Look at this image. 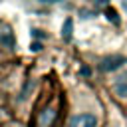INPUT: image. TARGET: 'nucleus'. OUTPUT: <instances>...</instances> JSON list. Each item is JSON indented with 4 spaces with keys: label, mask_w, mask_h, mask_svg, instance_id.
Returning <instances> with one entry per match:
<instances>
[{
    "label": "nucleus",
    "mask_w": 127,
    "mask_h": 127,
    "mask_svg": "<svg viewBox=\"0 0 127 127\" xmlns=\"http://www.w3.org/2000/svg\"><path fill=\"white\" fill-rule=\"evenodd\" d=\"M64 115V95L54 81V75L48 77V81L42 87V93L38 95V103L32 113V127H56L60 117Z\"/></svg>",
    "instance_id": "f257e3e1"
},
{
    "label": "nucleus",
    "mask_w": 127,
    "mask_h": 127,
    "mask_svg": "<svg viewBox=\"0 0 127 127\" xmlns=\"http://www.w3.org/2000/svg\"><path fill=\"white\" fill-rule=\"evenodd\" d=\"M16 46V36L12 32V26L8 22H0V50H14Z\"/></svg>",
    "instance_id": "f03ea898"
},
{
    "label": "nucleus",
    "mask_w": 127,
    "mask_h": 127,
    "mask_svg": "<svg viewBox=\"0 0 127 127\" xmlns=\"http://www.w3.org/2000/svg\"><path fill=\"white\" fill-rule=\"evenodd\" d=\"M69 127H99L95 113H77L69 119Z\"/></svg>",
    "instance_id": "7ed1b4c3"
},
{
    "label": "nucleus",
    "mask_w": 127,
    "mask_h": 127,
    "mask_svg": "<svg viewBox=\"0 0 127 127\" xmlns=\"http://www.w3.org/2000/svg\"><path fill=\"white\" fill-rule=\"evenodd\" d=\"M111 91L113 95L121 97V99H127V69L125 71H119L113 81H111Z\"/></svg>",
    "instance_id": "20e7f679"
},
{
    "label": "nucleus",
    "mask_w": 127,
    "mask_h": 127,
    "mask_svg": "<svg viewBox=\"0 0 127 127\" xmlns=\"http://www.w3.org/2000/svg\"><path fill=\"white\" fill-rule=\"evenodd\" d=\"M123 64H125V58L113 54V56H105V58L99 62V69H101V71H115V69H119Z\"/></svg>",
    "instance_id": "39448f33"
},
{
    "label": "nucleus",
    "mask_w": 127,
    "mask_h": 127,
    "mask_svg": "<svg viewBox=\"0 0 127 127\" xmlns=\"http://www.w3.org/2000/svg\"><path fill=\"white\" fill-rule=\"evenodd\" d=\"M71 30H73V20H71V18H65L64 28H62V36H64V40H65V42H69V40H71Z\"/></svg>",
    "instance_id": "423d86ee"
},
{
    "label": "nucleus",
    "mask_w": 127,
    "mask_h": 127,
    "mask_svg": "<svg viewBox=\"0 0 127 127\" xmlns=\"http://www.w3.org/2000/svg\"><path fill=\"white\" fill-rule=\"evenodd\" d=\"M38 50H42V44L34 42V44H32V52H38Z\"/></svg>",
    "instance_id": "0eeeda50"
},
{
    "label": "nucleus",
    "mask_w": 127,
    "mask_h": 127,
    "mask_svg": "<svg viewBox=\"0 0 127 127\" xmlns=\"http://www.w3.org/2000/svg\"><path fill=\"white\" fill-rule=\"evenodd\" d=\"M123 8H125V10H127V0H123Z\"/></svg>",
    "instance_id": "6e6552de"
},
{
    "label": "nucleus",
    "mask_w": 127,
    "mask_h": 127,
    "mask_svg": "<svg viewBox=\"0 0 127 127\" xmlns=\"http://www.w3.org/2000/svg\"><path fill=\"white\" fill-rule=\"evenodd\" d=\"M2 117H4V113H2V109H0V119H2Z\"/></svg>",
    "instance_id": "1a4fd4ad"
}]
</instances>
